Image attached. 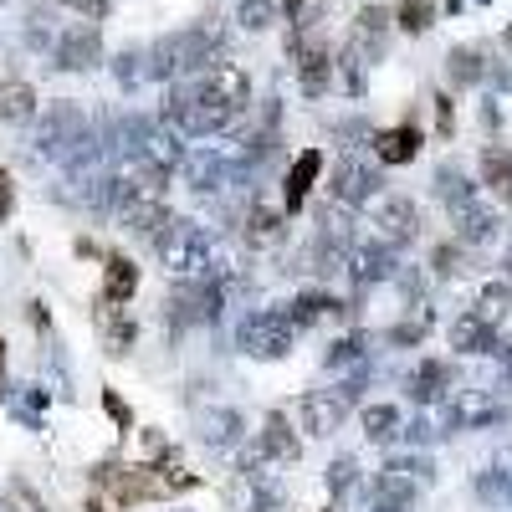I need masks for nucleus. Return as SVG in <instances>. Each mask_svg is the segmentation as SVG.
Returning <instances> with one entry per match:
<instances>
[{"label": "nucleus", "mask_w": 512, "mask_h": 512, "mask_svg": "<svg viewBox=\"0 0 512 512\" xmlns=\"http://www.w3.org/2000/svg\"><path fill=\"white\" fill-rule=\"evenodd\" d=\"M251 108V77L236 62H216L200 77H185L164 98V123L185 139H216Z\"/></svg>", "instance_id": "1"}, {"label": "nucleus", "mask_w": 512, "mask_h": 512, "mask_svg": "<svg viewBox=\"0 0 512 512\" xmlns=\"http://www.w3.org/2000/svg\"><path fill=\"white\" fill-rule=\"evenodd\" d=\"M221 31L216 26H185V31H169L149 47V77L159 82H175V77H200L221 62Z\"/></svg>", "instance_id": "2"}, {"label": "nucleus", "mask_w": 512, "mask_h": 512, "mask_svg": "<svg viewBox=\"0 0 512 512\" xmlns=\"http://www.w3.org/2000/svg\"><path fill=\"white\" fill-rule=\"evenodd\" d=\"M93 134V118L82 113V103H72V98H57V103H47L36 113V128H31V154L36 159H52V164H67L77 149H82V139Z\"/></svg>", "instance_id": "3"}, {"label": "nucleus", "mask_w": 512, "mask_h": 512, "mask_svg": "<svg viewBox=\"0 0 512 512\" xmlns=\"http://www.w3.org/2000/svg\"><path fill=\"white\" fill-rule=\"evenodd\" d=\"M154 251H159V262L169 267V277H180V282L216 272V251H210L205 226H195L185 216H169V226L154 236Z\"/></svg>", "instance_id": "4"}, {"label": "nucleus", "mask_w": 512, "mask_h": 512, "mask_svg": "<svg viewBox=\"0 0 512 512\" xmlns=\"http://www.w3.org/2000/svg\"><path fill=\"white\" fill-rule=\"evenodd\" d=\"M297 333H303V328L287 318V308H256V313H246L241 328H236V349H241L246 359L272 364V359H287V354H292Z\"/></svg>", "instance_id": "5"}, {"label": "nucleus", "mask_w": 512, "mask_h": 512, "mask_svg": "<svg viewBox=\"0 0 512 512\" xmlns=\"http://www.w3.org/2000/svg\"><path fill=\"white\" fill-rule=\"evenodd\" d=\"M246 180H251V169H246L236 154L200 149V154L185 159V185H190L195 195H205V200H221V195H231V190H246Z\"/></svg>", "instance_id": "6"}, {"label": "nucleus", "mask_w": 512, "mask_h": 512, "mask_svg": "<svg viewBox=\"0 0 512 512\" xmlns=\"http://www.w3.org/2000/svg\"><path fill=\"white\" fill-rule=\"evenodd\" d=\"M93 487L98 492H108L113 502H149V497H159L164 492V482H159V466H123V461H103V466H93Z\"/></svg>", "instance_id": "7"}, {"label": "nucleus", "mask_w": 512, "mask_h": 512, "mask_svg": "<svg viewBox=\"0 0 512 512\" xmlns=\"http://www.w3.org/2000/svg\"><path fill=\"white\" fill-rule=\"evenodd\" d=\"M507 420V405L492 390H461L446 400L441 410V436H461V431H487V425Z\"/></svg>", "instance_id": "8"}, {"label": "nucleus", "mask_w": 512, "mask_h": 512, "mask_svg": "<svg viewBox=\"0 0 512 512\" xmlns=\"http://www.w3.org/2000/svg\"><path fill=\"white\" fill-rule=\"evenodd\" d=\"M292 72H297V88H303L308 98H323L333 88V47L323 36H292Z\"/></svg>", "instance_id": "9"}, {"label": "nucleus", "mask_w": 512, "mask_h": 512, "mask_svg": "<svg viewBox=\"0 0 512 512\" xmlns=\"http://www.w3.org/2000/svg\"><path fill=\"white\" fill-rule=\"evenodd\" d=\"M226 497H231L236 512H282V492H277V482L262 472V456H251V461L236 466Z\"/></svg>", "instance_id": "10"}, {"label": "nucleus", "mask_w": 512, "mask_h": 512, "mask_svg": "<svg viewBox=\"0 0 512 512\" xmlns=\"http://www.w3.org/2000/svg\"><path fill=\"white\" fill-rule=\"evenodd\" d=\"M328 195L338 205H349V210L379 200V169L369 159H359V154H344V159L333 164V175H328Z\"/></svg>", "instance_id": "11"}, {"label": "nucleus", "mask_w": 512, "mask_h": 512, "mask_svg": "<svg viewBox=\"0 0 512 512\" xmlns=\"http://www.w3.org/2000/svg\"><path fill=\"white\" fill-rule=\"evenodd\" d=\"M374 226H379V241H390L395 251H405V246H415L420 241V205L410 200V195H379V205H374Z\"/></svg>", "instance_id": "12"}, {"label": "nucleus", "mask_w": 512, "mask_h": 512, "mask_svg": "<svg viewBox=\"0 0 512 512\" xmlns=\"http://www.w3.org/2000/svg\"><path fill=\"white\" fill-rule=\"evenodd\" d=\"M349 410H354V405L338 395V384H333V390H308L303 400H297V431L313 436V441H323V436H333L338 425H344Z\"/></svg>", "instance_id": "13"}, {"label": "nucleus", "mask_w": 512, "mask_h": 512, "mask_svg": "<svg viewBox=\"0 0 512 512\" xmlns=\"http://www.w3.org/2000/svg\"><path fill=\"white\" fill-rule=\"evenodd\" d=\"M446 210H451V226H456V241H461V246H492L497 231H502L497 205L482 200V195H466V200H456V205H446Z\"/></svg>", "instance_id": "14"}, {"label": "nucleus", "mask_w": 512, "mask_h": 512, "mask_svg": "<svg viewBox=\"0 0 512 512\" xmlns=\"http://www.w3.org/2000/svg\"><path fill=\"white\" fill-rule=\"evenodd\" d=\"M103 62V36L98 26H67L57 36V47H52V67L62 72H93Z\"/></svg>", "instance_id": "15"}, {"label": "nucleus", "mask_w": 512, "mask_h": 512, "mask_svg": "<svg viewBox=\"0 0 512 512\" xmlns=\"http://www.w3.org/2000/svg\"><path fill=\"white\" fill-rule=\"evenodd\" d=\"M390 11H384V6H359V16L349 21V41H344V47H354L369 67L384 57V47H390Z\"/></svg>", "instance_id": "16"}, {"label": "nucleus", "mask_w": 512, "mask_h": 512, "mask_svg": "<svg viewBox=\"0 0 512 512\" xmlns=\"http://www.w3.org/2000/svg\"><path fill=\"white\" fill-rule=\"evenodd\" d=\"M349 277L359 282V287H379V282H395L400 277V251L390 246V241H364V246H354V262H349Z\"/></svg>", "instance_id": "17"}, {"label": "nucleus", "mask_w": 512, "mask_h": 512, "mask_svg": "<svg viewBox=\"0 0 512 512\" xmlns=\"http://www.w3.org/2000/svg\"><path fill=\"white\" fill-rule=\"evenodd\" d=\"M420 487H425V482L395 472V466H384V472L369 482V507H374V512H415Z\"/></svg>", "instance_id": "18"}, {"label": "nucleus", "mask_w": 512, "mask_h": 512, "mask_svg": "<svg viewBox=\"0 0 512 512\" xmlns=\"http://www.w3.org/2000/svg\"><path fill=\"white\" fill-rule=\"evenodd\" d=\"M456 384V364L451 359H420V369L410 374V400L415 405H446Z\"/></svg>", "instance_id": "19"}, {"label": "nucleus", "mask_w": 512, "mask_h": 512, "mask_svg": "<svg viewBox=\"0 0 512 512\" xmlns=\"http://www.w3.org/2000/svg\"><path fill=\"white\" fill-rule=\"evenodd\" d=\"M451 349H456V354H492V359H497V349H502L497 323L482 318L477 308H472V313H461V318L451 323Z\"/></svg>", "instance_id": "20"}, {"label": "nucleus", "mask_w": 512, "mask_h": 512, "mask_svg": "<svg viewBox=\"0 0 512 512\" xmlns=\"http://www.w3.org/2000/svg\"><path fill=\"white\" fill-rule=\"evenodd\" d=\"M318 175H323V154H318V149H303V154L292 159L287 185H282V210H287V216H297V210H303V200L313 195Z\"/></svg>", "instance_id": "21"}, {"label": "nucleus", "mask_w": 512, "mask_h": 512, "mask_svg": "<svg viewBox=\"0 0 512 512\" xmlns=\"http://www.w3.org/2000/svg\"><path fill=\"white\" fill-rule=\"evenodd\" d=\"M200 441H205L210 451H236V446L246 441V420H241V410H231V405L205 410V415H200Z\"/></svg>", "instance_id": "22"}, {"label": "nucleus", "mask_w": 512, "mask_h": 512, "mask_svg": "<svg viewBox=\"0 0 512 512\" xmlns=\"http://www.w3.org/2000/svg\"><path fill=\"white\" fill-rule=\"evenodd\" d=\"M256 456L262 461H297L303 456V441H297L287 415H267L262 420V431H256Z\"/></svg>", "instance_id": "23"}, {"label": "nucleus", "mask_w": 512, "mask_h": 512, "mask_svg": "<svg viewBox=\"0 0 512 512\" xmlns=\"http://www.w3.org/2000/svg\"><path fill=\"white\" fill-rule=\"evenodd\" d=\"M420 128L415 123H400V128H379L374 134V154H379V164H410V159H420Z\"/></svg>", "instance_id": "24"}, {"label": "nucleus", "mask_w": 512, "mask_h": 512, "mask_svg": "<svg viewBox=\"0 0 512 512\" xmlns=\"http://www.w3.org/2000/svg\"><path fill=\"white\" fill-rule=\"evenodd\" d=\"M282 308H287V318L297 328H318V323H333L338 313H344V303H338L333 292H297L292 303H282Z\"/></svg>", "instance_id": "25"}, {"label": "nucleus", "mask_w": 512, "mask_h": 512, "mask_svg": "<svg viewBox=\"0 0 512 512\" xmlns=\"http://www.w3.org/2000/svg\"><path fill=\"white\" fill-rule=\"evenodd\" d=\"M134 292H139V267L128 256L108 251L103 256V303H128Z\"/></svg>", "instance_id": "26"}, {"label": "nucleus", "mask_w": 512, "mask_h": 512, "mask_svg": "<svg viewBox=\"0 0 512 512\" xmlns=\"http://www.w3.org/2000/svg\"><path fill=\"white\" fill-rule=\"evenodd\" d=\"M477 497L487 507H512V451H502L487 472H477Z\"/></svg>", "instance_id": "27"}, {"label": "nucleus", "mask_w": 512, "mask_h": 512, "mask_svg": "<svg viewBox=\"0 0 512 512\" xmlns=\"http://www.w3.org/2000/svg\"><path fill=\"white\" fill-rule=\"evenodd\" d=\"M98 333H103L108 354H128V349H134V338H139V323L128 313H118V303H103L98 308Z\"/></svg>", "instance_id": "28"}, {"label": "nucleus", "mask_w": 512, "mask_h": 512, "mask_svg": "<svg viewBox=\"0 0 512 512\" xmlns=\"http://www.w3.org/2000/svg\"><path fill=\"white\" fill-rule=\"evenodd\" d=\"M436 328V313L431 308H415L410 303V313L400 318V323H390V328H384V344H395V349H415V344H425V333H431Z\"/></svg>", "instance_id": "29"}, {"label": "nucleus", "mask_w": 512, "mask_h": 512, "mask_svg": "<svg viewBox=\"0 0 512 512\" xmlns=\"http://www.w3.org/2000/svg\"><path fill=\"white\" fill-rule=\"evenodd\" d=\"M482 185L502 205H512V149H502V144H487L482 149Z\"/></svg>", "instance_id": "30"}, {"label": "nucleus", "mask_w": 512, "mask_h": 512, "mask_svg": "<svg viewBox=\"0 0 512 512\" xmlns=\"http://www.w3.org/2000/svg\"><path fill=\"white\" fill-rule=\"evenodd\" d=\"M282 236H287V210H272V205L256 200V205L246 210V241H251V246H272V241H282Z\"/></svg>", "instance_id": "31"}, {"label": "nucleus", "mask_w": 512, "mask_h": 512, "mask_svg": "<svg viewBox=\"0 0 512 512\" xmlns=\"http://www.w3.org/2000/svg\"><path fill=\"white\" fill-rule=\"evenodd\" d=\"M41 103L31 93V82H0V123H36Z\"/></svg>", "instance_id": "32"}, {"label": "nucleus", "mask_w": 512, "mask_h": 512, "mask_svg": "<svg viewBox=\"0 0 512 512\" xmlns=\"http://www.w3.org/2000/svg\"><path fill=\"white\" fill-rule=\"evenodd\" d=\"M369 364V333H344V338H333L328 354H323V369H364Z\"/></svg>", "instance_id": "33"}, {"label": "nucleus", "mask_w": 512, "mask_h": 512, "mask_svg": "<svg viewBox=\"0 0 512 512\" xmlns=\"http://www.w3.org/2000/svg\"><path fill=\"white\" fill-rule=\"evenodd\" d=\"M487 72H492V67L482 62L477 47H451V52H446V77H451V88H477Z\"/></svg>", "instance_id": "34"}, {"label": "nucleus", "mask_w": 512, "mask_h": 512, "mask_svg": "<svg viewBox=\"0 0 512 512\" xmlns=\"http://www.w3.org/2000/svg\"><path fill=\"white\" fill-rule=\"evenodd\" d=\"M400 431H405V420H400V410H395V405H369V410H364V441L390 446Z\"/></svg>", "instance_id": "35"}, {"label": "nucleus", "mask_w": 512, "mask_h": 512, "mask_svg": "<svg viewBox=\"0 0 512 512\" xmlns=\"http://www.w3.org/2000/svg\"><path fill=\"white\" fill-rule=\"evenodd\" d=\"M364 72H369V62H364L354 47H344V52L333 57V82H338L349 98H364Z\"/></svg>", "instance_id": "36"}, {"label": "nucleus", "mask_w": 512, "mask_h": 512, "mask_svg": "<svg viewBox=\"0 0 512 512\" xmlns=\"http://www.w3.org/2000/svg\"><path fill=\"white\" fill-rule=\"evenodd\" d=\"M472 308H477L482 318L502 323V318L512 313V277H507V282H502V277H497V282H487V287L477 292V303H472Z\"/></svg>", "instance_id": "37"}, {"label": "nucleus", "mask_w": 512, "mask_h": 512, "mask_svg": "<svg viewBox=\"0 0 512 512\" xmlns=\"http://www.w3.org/2000/svg\"><path fill=\"white\" fill-rule=\"evenodd\" d=\"M113 77H118L123 93H134L139 82H149V52H134V47L118 52V57H113Z\"/></svg>", "instance_id": "38"}, {"label": "nucleus", "mask_w": 512, "mask_h": 512, "mask_svg": "<svg viewBox=\"0 0 512 512\" xmlns=\"http://www.w3.org/2000/svg\"><path fill=\"white\" fill-rule=\"evenodd\" d=\"M431 272L441 277V282H451V277H461L466 272V246L451 236V241H441L436 251H431Z\"/></svg>", "instance_id": "39"}, {"label": "nucleus", "mask_w": 512, "mask_h": 512, "mask_svg": "<svg viewBox=\"0 0 512 512\" xmlns=\"http://www.w3.org/2000/svg\"><path fill=\"white\" fill-rule=\"evenodd\" d=\"M436 195H441L446 205H456V200H466V195H477V185L466 180V169H456V164H441V169H436Z\"/></svg>", "instance_id": "40"}, {"label": "nucleus", "mask_w": 512, "mask_h": 512, "mask_svg": "<svg viewBox=\"0 0 512 512\" xmlns=\"http://www.w3.org/2000/svg\"><path fill=\"white\" fill-rule=\"evenodd\" d=\"M395 21L410 31V36H420V31H431L436 26V0H400V11H395Z\"/></svg>", "instance_id": "41"}, {"label": "nucleus", "mask_w": 512, "mask_h": 512, "mask_svg": "<svg viewBox=\"0 0 512 512\" xmlns=\"http://www.w3.org/2000/svg\"><path fill=\"white\" fill-rule=\"evenodd\" d=\"M57 36H62V31L52 26V16H47V11H31V16H26V47H31V52H47V57H52Z\"/></svg>", "instance_id": "42"}, {"label": "nucleus", "mask_w": 512, "mask_h": 512, "mask_svg": "<svg viewBox=\"0 0 512 512\" xmlns=\"http://www.w3.org/2000/svg\"><path fill=\"white\" fill-rule=\"evenodd\" d=\"M277 11H282V0H241L236 21H241L246 31H267V26L277 21Z\"/></svg>", "instance_id": "43"}, {"label": "nucleus", "mask_w": 512, "mask_h": 512, "mask_svg": "<svg viewBox=\"0 0 512 512\" xmlns=\"http://www.w3.org/2000/svg\"><path fill=\"white\" fill-rule=\"evenodd\" d=\"M282 11L292 21V36H303V31H313L323 21V0H282Z\"/></svg>", "instance_id": "44"}, {"label": "nucleus", "mask_w": 512, "mask_h": 512, "mask_svg": "<svg viewBox=\"0 0 512 512\" xmlns=\"http://www.w3.org/2000/svg\"><path fill=\"white\" fill-rule=\"evenodd\" d=\"M354 477H359L354 456H333V461H328V472H323V482H328L333 497H349V492H354Z\"/></svg>", "instance_id": "45"}, {"label": "nucleus", "mask_w": 512, "mask_h": 512, "mask_svg": "<svg viewBox=\"0 0 512 512\" xmlns=\"http://www.w3.org/2000/svg\"><path fill=\"white\" fill-rule=\"evenodd\" d=\"M384 466H395V472H405V477H415V482H431L436 477V461L431 456H390V461H384Z\"/></svg>", "instance_id": "46"}, {"label": "nucleus", "mask_w": 512, "mask_h": 512, "mask_svg": "<svg viewBox=\"0 0 512 512\" xmlns=\"http://www.w3.org/2000/svg\"><path fill=\"white\" fill-rule=\"evenodd\" d=\"M400 436H405L410 446H425V441H436L441 431H436L431 420H420V415H415V420H405V431H400Z\"/></svg>", "instance_id": "47"}, {"label": "nucleus", "mask_w": 512, "mask_h": 512, "mask_svg": "<svg viewBox=\"0 0 512 512\" xmlns=\"http://www.w3.org/2000/svg\"><path fill=\"white\" fill-rule=\"evenodd\" d=\"M52 6H67V11L88 16V21H103L108 16V0H52Z\"/></svg>", "instance_id": "48"}, {"label": "nucleus", "mask_w": 512, "mask_h": 512, "mask_svg": "<svg viewBox=\"0 0 512 512\" xmlns=\"http://www.w3.org/2000/svg\"><path fill=\"white\" fill-rule=\"evenodd\" d=\"M103 410L113 415V425H118V431H134V415H128V405H123L113 390H103Z\"/></svg>", "instance_id": "49"}, {"label": "nucleus", "mask_w": 512, "mask_h": 512, "mask_svg": "<svg viewBox=\"0 0 512 512\" xmlns=\"http://www.w3.org/2000/svg\"><path fill=\"white\" fill-rule=\"evenodd\" d=\"M16 210V185H11V169H0V221H11Z\"/></svg>", "instance_id": "50"}, {"label": "nucleus", "mask_w": 512, "mask_h": 512, "mask_svg": "<svg viewBox=\"0 0 512 512\" xmlns=\"http://www.w3.org/2000/svg\"><path fill=\"white\" fill-rule=\"evenodd\" d=\"M502 47H507V52H512V26H507V31H502Z\"/></svg>", "instance_id": "51"}, {"label": "nucleus", "mask_w": 512, "mask_h": 512, "mask_svg": "<svg viewBox=\"0 0 512 512\" xmlns=\"http://www.w3.org/2000/svg\"><path fill=\"white\" fill-rule=\"evenodd\" d=\"M441 6H446V11H461V0H441Z\"/></svg>", "instance_id": "52"}, {"label": "nucleus", "mask_w": 512, "mask_h": 512, "mask_svg": "<svg viewBox=\"0 0 512 512\" xmlns=\"http://www.w3.org/2000/svg\"><path fill=\"white\" fill-rule=\"evenodd\" d=\"M0 369H6V338H0Z\"/></svg>", "instance_id": "53"}, {"label": "nucleus", "mask_w": 512, "mask_h": 512, "mask_svg": "<svg viewBox=\"0 0 512 512\" xmlns=\"http://www.w3.org/2000/svg\"><path fill=\"white\" fill-rule=\"evenodd\" d=\"M477 6H487V0H477Z\"/></svg>", "instance_id": "54"}, {"label": "nucleus", "mask_w": 512, "mask_h": 512, "mask_svg": "<svg viewBox=\"0 0 512 512\" xmlns=\"http://www.w3.org/2000/svg\"><path fill=\"white\" fill-rule=\"evenodd\" d=\"M0 6H6V0H0Z\"/></svg>", "instance_id": "55"}]
</instances>
